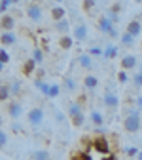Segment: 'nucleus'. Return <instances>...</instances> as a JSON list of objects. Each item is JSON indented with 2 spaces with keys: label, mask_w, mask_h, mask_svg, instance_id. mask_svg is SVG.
I'll use <instances>...</instances> for the list:
<instances>
[{
  "label": "nucleus",
  "mask_w": 142,
  "mask_h": 160,
  "mask_svg": "<svg viewBox=\"0 0 142 160\" xmlns=\"http://www.w3.org/2000/svg\"><path fill=\"white\" fill-rule=\"evenodd\" d=\"M55 120H57V124H65V120H66L65 112H61V111H57V112H55Z\"/></svg>",
  "instance_id": "ea45409f"
},
{
  "label": "nucleus",
  "mask_w": 142,
  "mask_h": 160,
  "mask_svg": "<svg viewBox=\"0 0 142 160\" xmlns=\"http://www.w3.org/2000/svg\"><path fill=\"white\" fill-rule=\"evenodd\" d=\"M4 71V63H0V72H2Z\"/></svg>",
  "instance_id": "de8ad7c7"
},
{
  "label": "nucleus",
  "mask_w": 142,
  "mask_h": 160,
  "mask_svg": "<svg viewBox=\"0 0 142 160\" xmlns=\"http://www.w3.org/2000/svg\"><path fill=\"white\" fill-rule=\"evenodd\" d=\"M116 55H117V46L116 44H106L104 53H103V59H114Z\"/></svg>",
  "instance_id": "5701e85b"
},
{
  "label": "nucleus",
  "mask_w": 142,
  "mask_h": 160,
  "mask_svg": "<svg viewBox=\"0 0 142 160\" xmlns=\"http://www.w3.org/2000/svg\"><path fill=\"white\" fill-rule=\"evenodd\" d=\"M0 29H4V32H13V29H15V17L11 13L0 15Z\"/></svg>",
  "instance_id": "6e6552de"
},
{
  "label": "nucleus",
  "mask_w": 142,
  "mask_h": 160,
  "mask_svg": "<svg viewBox=\"0 0 142 160\" xmlns=\"http://www.w3.org/2000/svg\"><path fill=\"white\" fill-rule=\"evenodd\" d=\"M119 44H121V46H125V48H129V46L135 44V38H133L129 32H123V34L119 36Z\"/></svg>",
  "instance_id": "cd10ccee"
},
{
  "label": "nucleus",
  "mask_w": 142,
  "mask_h": 160,
  "mask_svg": "<svg viewBox=\"0 0 142 160\" xmlns=\"http://www.w3.org/2000/svg\"><path fill=\"white\" fill-rule=\"evenodd\" d=\"M49 15H51V19H53V23L63 21V19H66V10H65L63 6H53L51 12H49Z\"/></svg>",
  "instance_id": "2eb2a0df"
},
{
  "label": "nucleus",
  "mask_w": 142,
  "mask_h": 160,
  "mask_svg": "<svg viewBox=\"0 0 142 160\" xmlns=\"http://www.w3.org/2000/svg\"><path fill=\"white\" fill-rule=\"evenodd\" d=\"M131 82H133V86H135V88L142 90V71H138V72H133V74H131Z\"/></svg>",
  "instance_id": "c85d7f7f"
},
{
  "label": "nucleus",
  "mask_w": 142,
  "mask_h": 160,
  "mask_svg": "<svg viewBox=\"0 0 142 160\" xmlns=\"http://www.w3.org/2000/svg\"><path fill=\"white\" fill-rule=\"evenodd\" d=\"M13 2L15 0H2V2H0V15H6V12L13 6Z\"/></svg>",
  "instance_id": "2f4dec72"
},
{
  "label": "nucleus",
  "mask_w": 142,
  "mask_h": 160,
  "mask_svg": "<svg viewBox=\"0 0 142 160\" xmlns=\"http://www.w3.org/2000/svg\"><path fill=\"white\" fill-rule=\"evenodd\" d=\"M125 32H129L133 38L140 36V32H142V21H140V19H133V21H129V25H127Z\"/></svg>",
  "instance_id": "9d476101"
},
{
  "label": "nucleus",
  "mask_w": 142,
  "mask_h": 160,
  "mask_svg": "<svg viewBox=\"0 0 142 160\" xmlns=\"http://www.w3.org/2000/svg\"><path fill=\"white\" fill-rule=\"evenodd\" d=\"M44 76H46V71L44 69H36V78H42L44 80Z\"/></svg>",
  "instance_id": "37998d69"
},
{
  "label": "nucleus",
  "mask_w": 142,
  "mask_h": 160,
  "mask_svg": "<svg viewBox=\"0 0 142 160\" xmlns=\"http://www.w3.org/2000/svg\"><path fill=\"white\" fill-rule=\"evenodd\" d=\"M8 145V133L4 130H0V149H4Z\"/></svg>",
  "instance_id": "e433bc0d"
},
{
  "label": "nucleus",
  "mask_w": 142,
  "mask_h": 160,
  "mask_svg": "<svg viewBox=\"0 0 142 160\" xmlns=\"http://www.w3.org/2000/svg\"><path fill=\"white\" fill-rule=\"evenodd\" d=\"M10 97H11L10 84H0V101H10Z\"/></svg>",
  "instance_id": "393cba45"
},
{
  "label": "nucleus",
  "mask_w": 142,
  "mask_h": 160,
  "mask_svg": "<svg viewBox=\"0 0 142 160\" xmlns=\"http://www.w3.org/2000/svg\"><path fill=\"white\" fill-rule=\"evenodd\" d=\"M34 88L42 93L44 97H48V92H49V82H46V80H42V78H36L34 80Z\"/></svg>",
  "instance_id": "aec40b11"
},
{
  "label": "nucleus",
  "mask_w": 142,
  "mask_h": 160,
  "mask_svg": "<svg viewBox=\"0 0 142 160\" xmlns=\"http://www.w3.org/2000/svg\"><path fill=\"white\" fill-rule=\"evenodd\" d=\"M76 88H78L76 78H74V76H70V74H66V76L63 78V86H61V90H63V92H68V93H74V92H76Z\"/></svg>",
  "instance_id": "4468645a"
},
{
  "label": "nucleus",
  "mask_w": 142,
  "mask_h": 160,
  "mask_svg": "<svg viewBox=\"0 0 142 160\" xmlns=\"http://www.w3.org/2000/svg\"><path fill=\"white\" fill-rule=\"evenodd\" d=\"M82 112H84V105L80 103V101L68 103V116H70V118H76L78 114H82Z\"/></svg>",
  "instance_id": "6ab92c4d"
},
{
  "label": "nucleus",
  "mask_w": 142,
  "mask_h": 160,
  "mask_svg": "<svg viewBox=\"0 0 142 160\" xmlns=\"http://www.w3.org/2000/svg\"><path fill=\"white\" fill-rule=\"evenodd\" d=\"M123 152H125V154H127L129 158H136L140 151H138L136 147H125V151H123Z\"/></svg>",
  "instance_id": "f704fd0d"
},
{
  "label": "nucleus",
  "mask_w": 142,
  "mask_h": 160,
  "mask_svg": "<svg viewBox=\"0 0 142 160\" xmlns=\"http://www.w3.org/2000/svg\"><path fill=\"white\" fill-rule=\"evenodd\" d=\"M91 147H93V151H97V152H100V154H104V156H110V152H112L108 139L103 137V135L95 137V139H93V143H91Z\"/></svg>",
  "instance_id": "7ed1b4c3"
},
{
  "label": "nucleus",
  "mask_w": 142,
  "mask_h": 160,
  "mask_svg": "<svg viewBox=\"0 0 142 160\" xmlns=\"http://www.w3.org/2000/svg\"><path fill=\"white\" fill-rule=\"evenodd\" d=\"M61 92H63V90H61V86H59V84H49L48 97H49V99H55V97H59V95H61Z\"/></svg>",
  "instance_id": "c756f323"
},
{
  "label": "nucleus",
  "mask_w": 142,
  "mask_h": 160,
  "mask_svg": "<svg viewBox=\"0 0 142 160\" xmlns=\"http://www.w3.org/2000/svg\"><path fill=\"white\" fill-rule=\"evenodd\" d=\"M108 36H110V38H114V40H116V38H119V36H121V34H119V31H117V29H116V27H112V29H110V32H108Z\"/></svg>",
  "instance_id": "a19ab883"
},
{
  "label": "nucleus",
  "mask_w": 142,
  "mask_h": 160,
  "mask_svg": "<svg viewBox=\"0 0 142 160\" xmlns=\"http://www.w3.org/2000/svg\"><path fill=\"white\" fill-rule=\"evenodd\" d=\"M32 160H51V154L46 149H38L32 152Z\"/></svg>",
  "instance_id": "b1692460"
},
{
  "label": "nucleus",
  "mask_w": 142,
  "mask_h": 160,
  "mask_svg": "<svg viewBox=\"0 0 142 160\" xmlns=\"http://www.w3.org/2000/svg\"><path fill=\"white\" fill-rule=\"evenodd\" d=\"M123 128L129 133H136L142 128V118H140V111L136 107H129L123 118Z\"/></svg>",
  "instance_id": "f257e3e1"
},
{
  "label": "nucleus",
  "mask_w": 142,
  "mask_h": 160,
  "mask_svg": "<svg viewBox=\"0 0 142 160\" xmlns=\"http://www.w3.org/2000/svg\"><path fill=\"white\" fill-rule=\"evenodd\" d=\"M103 105L106 109H110V111H116L119 107V97H117V93L112 92V90H106L104 95H103Z\"/></svg>",
  "instance_id": "39448f33"
},
{
  "label": "nucleus",
  "mask_w": 142,
  "mask_h": 160,
  "mask_svg": "<svg viewBox=\"0 0 142 160\" xmlns=\"http://www.w3.org/2000/svg\"><path fill=\"white\" fill-rule=\"evenodd\" d=\"M112 27H116V25L110 21V19H108L106 15H100V17L97 19V31H98V32H103V34H108Z\"/></svg>",
  "instance_id": "1a4fd4ad"
},
{
  "label": "nucleus",
  "mask_w": 142,
  "mask_h": 160,
  "mask_svg": "<svg viewBox=\"0 0 142 160\" xmlns=\"http://www.w3.org/2000/svg\"><path fill=\"white\" fill-rule=\"evenodd\" d=\"M84 88L89 90V92L97 90V88H98V78H97L95 74H85V76H84Z\"/></svg>",
  "instance_id": "f3484780"
},
{
  "label": "nucleus",
  "mask_w": 142,
  "mask_h": 160,
  "mask_svg": "<svg viewBox=\"0 0 142 160\" xmlns=\"http://www.w3.org/2000/svg\"><path fill=\"white\" fill-rule=\"evenodd\" d=\"M84 122H85V114H84V112H82V114H78L76 118H72V124H74L76 128H82Z\"/></svg>",
  "instance_id": "72a5a7b5"
},
{
  "label": "nucleus",
  "mask_w": 142,
  "mask_h": 160,
  "mask_svg": "<svg viewBox=\"0 0 142 160\" xmlns=\"http://www.w3.org/2000/svg\"><path fill=\"white\" fill-rule=\"evenodd\" d=\"M10 61V53H8V50L6 48H0V63H8Z\"/></svg>",
  "instance_id": "c9c22d12"
},
{
  "label": "nucleus",
  "mask_w": 142,
  "mask_h": 160,
  "mask_svg": "<svg viewBox=\"0 0 142 160\" xmlns=\"http://www.w3.org/2000/svg\"><path fill=\"white\" fill-rule=\"evenodd\" d=\"M70 160H82V156H80V154H76V156H72Z\"/></svg>",
  "instance_id": "c03bdc74"
},
{
  "label": "nucleus",
  "mask_w": 142,
  "mask_h": 160,
  "mask_svg": "<svg viewBox=\"0 0 142 160\" xmlns=\"http://www.w3.org/2000/svg\"><path fill=\"white\" fill-rule=\"evenodd\" d=\"M97 6H98V2H91V0H89V2H84V4H82V8L87 10V12H93Z\"/></svg>",
  "instance_id": "4c0bfd02"
},
{
  "label": "nucleus",
  "mask_w": 142,
  "mask_h": 160,
  "mask_svg": "<svg viewBox=\"0 0 142 160\" xmlns=\"http://www.w3.org/2000/svg\"><path fill=\"white\" fill-rule=\"evenodd\" d=\"M53 31H57V32H61V34H68V31H70V19L66 17V19H63V21H57V23H53Z\"/></svg>",
  "instance_id": "a211bd4d"
},
{
  "label": "nucleus",
  "mask_w": 142,
  "mask_h": 160,
  "mask_svg": "<svg viewBox=\"0 0 142 160\" xmlns=\"http://www.w3.org/2000/svg\"><path fill=\"white\" fill-rule=\"evenodd\" d=\"M135 107H136L138 111H142V95H136V97H135Z\"/></svg>",
  "instance_id": "79ce46f5"
},
{
  "label": "nucleus",
  "mask_w": 142,
  "mask_h": 160,
  "mask_svg": "<svg viewBox=\"0 0 142 160\" xmlns=\"http://www.w3.org/2000/svg\"><path fill=\"white\" fill-rule=\"evenodd\" d=\"M8 114H10V118H13V120H19L21 118V114H23V103L21 101H8Z\"/></svg>",
  "instance_id": "423d86ee"
},
{
  "label": "nucleus",
  "mask_w": 142,
  "mask_h": 160,
  "mask_svg": "<svg viewBox=\"0 0 142 160\" xmlns=\"http://www.w3.org/2000/svg\"><path fill=\"white\" fill-rule=\"evenodd\" d=\"M30 59H32L36 65H42V63L46 61V53H44V50L36 46V48L32 50V57H30Z\"/></svg>",
  "instance_id": "412c9836"
},
{
  "label": "nucleus",
  "mask_w": 142,
  "mask_h": 160,
  "mask_svg": "<svg viewBox=\"0 0 142 160\" xmlns=\"http://www.w3.org/2000/svg\"><path fill=\"white\" fill-rule=\"evenodd\" d=\"M89 120H91V124L98 130V128H103V124H104V114L100 111H97V109H93L89 112Z\"/></svg>",
  "instance_id": "ddd939ff"
},
{
  "label": "nucleus",
  "mask_w": 142,
  "mask_h": 160,
  "mask_svg": "<svg viewBox=\"0 0 142 160\" xmlns=\"http://www.w3.org/2000/svg\"><path fill=\"white\" fill-rule=\"evenodd\" d=\"M36 69H38V65L32 61V59H27V61L23 63V74H25V76L36 74Z\"/></svg>",
  "instance_id": "4be33fe9"
},
{
  "label": "nucleus",
  "mask_w": 142,
  "mask_h": 160,
  "mask_svg": "<svg viewBox=\"0 0 142 160\" xmlns=\"http://www.w3.org/2000/svg\"><path fill=\"white\" fill-rule=\"evenodd\" d=\"M72 44H74V38H72V36H68V34L61 36V40H59V46L63 48V50H70V48H72Z\"/></svg>",
  "instance_id": "a878e982"
},
{
  "label": "nucleus",
  "mask_w": 142,
  "mask_h": 160,
  "mask_svg": "<svg viewBox=\"0 0 142 160\" xmlns=\"http://www.w3.org/2000/svg\"><path fill=\"white\" fill-rule=\"evenodd\" d=\"M2 124H4V120H2V116H0V130H2Z\"/></svg>",
  "instance_id": "49530a36"
},
{
  "label": "nucleus",
  "mask_w": 142,
  "mask_h": 160,
  "mask_svg": "<svg viewBox=\"0 0 142 160\" xmlns=\"http://www.w3.org/2000/svg\"><path fill=\"white\" fill-rule=\"evenodd\" d=\"M136 65H138V59L135 57V55H123L121 57V69L123 71H133V69H136Z\"/></svg>",
  "instance_id": "f8f14e48"
},
{
  "label": "nucleus",
  "mask_w": 142,
  "mask_h": 160,
  "mask_svg": "<svg viewBox=\"0 0 142 160\" xmlns=\"http://www.w3.org/2000/svg\"><path fill=\"white\" fill-rule=\"evenodd\" d=\"M106 17H108V19H110V21H112V23H114V25H116V23H117V21H119V13H116V12H112V10H110V12H108V13H106Z\"/></svg>",
  "instance_id": "58836bf2"
},
{
  "label": "nucleus",
  "mask_w": 142,
  "mask_h": 160,
  "mask_svg": "<svg viewBox=\"0 0 142 160\" xmlns=\"http://www.w3.org/2000/svg\"><path fill=\"white\" fill-rule=\"evenodd\" d=\"M78 63H80V67H82V69H85V71H93V67H95V63H93V57H91L87 52L78 55Z\"/></svg>",
  "instance_id": "9b49d317"
},
{
  "label": "nucleus",
  "mask_w": 142,
  "mask_h": 160,
  "mask_svg": "<svg viewBox=\"0 0 142 160\" xmlns=\"http://www.w3.org/2000/svg\"><path fill=\"white\" fill-rule=\"evenodd\" d=\"M117 82H119V84H127V82H129V74H127V71L121 69V71L117 72Z\"/></svg>",
  "instance_id": "473e14b6"
},
{
  "label": "nucleus",
  "mask_w": 142,
  "mask_h": 160,
  "mask_svg": "<svg viewBox=\"0 0 142 160\" xmlns=\"http://www.w3.org/2000/svg\"><path fill=\"white\" fill-rule=\"evenodd\" d=\"M72 38L76 40V42H85L87 40V25L85 23H78L72 29Z\"/></svg>",
  "instance_id": "0eeeda50"
},
{
  "label": "nucleus",
  "mask_w": 142,
  "mask_h": 160,
  "mask_svg": "<svg viewBox=\"0 0 142 160\" xmlns=\"http://www.w3.org/2000/svg\"><path fill=\"white\" fill-rule=\"evenodd\" d=\"M27 17L30 19L32 23H40V21H42V17H44L42 6L36 4V2H29L27 4Z\"/></svg>",
  "instance_id": "20e7f679"
},
{
  "label": "nucleus",
  "mask_w": 142,
  "mask_h": 160,
  "mask_svg": "<svg viewBox=\"0 0 142 160\" xmlns=\"http://www.w3.org/2000/svg\"><path fill=\"white\" fill-rule=\"evenodd\" d=\"M87 53L95 59V57H103V53H104V50L100 48V46H91L89 50H87Z\"/></svg>",
  "instance_id": "7c9ffc66"
},
{
  "label": "nucleus",
  "mask_w": 142,
  "mask_h": 160,
  "mask_svg": "<svg viewBox=\"0 0 142 160\" xmlns=\"http://www.w3.org/2000/svg\"><path fill=\"white\" fill-rule=\"evenodd\" d=\"M15 42H17L15 32H2V34H0V44H2L4 48H10V46H13Z\"/></svg>",
  "instance_id": "dca6fc26"
},
{
  "label": "nucleus",
  "mask_w": 142,
  "mask_h": 160,
  "mask_svg": "<svg viewBox=\"0 0 142 160\" xmlns=\"http://www.w3.org/2000/svg\"><path fill=\"white\" fill-rule=\"evenodd\" d=\"M136 160H142V151L138 152V156H136Z\"/></svg>",
  "instance_id": "a18cd8bd"
},
{
  "label": "nucleus",
  "mask_w": 142,
  "mask_h": 160,
  "mask_svg": "<svg viewBox=\"0 0 142 160\" xmlns=\"http://www.w3.org/2000/svg\"><path fill=\"white\" fill-rule=\"evenodd\" d=\"M10 90H11V97H17L19 93L23 92V84H21V80H13V82L10 84Z\"/></svg>",
  "instance_id": "bb28decb"
},
{
  "label": "nucleus",
  "mask_w": 142,
  "mask_h": 160,
  "mask_svg": "<svg viewBox=\"0 0 142 160\" xmlns=\"http://www.w3.org/2000/svg\"><path fill=\"white\" fill-rule=\"evenodd\" d=\"M44 118H46V112L42 107H32L29 112H27V120H29V124L32 128H40L44 124Z\"/></svg>",
  "instance_id": "f03ea898"
}]
</instances>
